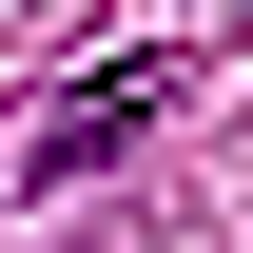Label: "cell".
<instances>
[{"label": "cell", "mask_w": 253, "mask_h": 253, "mask_svg": "<svg viewBox=\"0 0 253 253\" xmlns=\"http://www.w3.org/2000/svg\"><path fill=\"white\" fill-rule=\"evenodd\" d=\"M175 117V59H97L39 97V136H20V175H97V156H136V136Z\"/></svg>", "instance_id": "1"}]
</instances>
